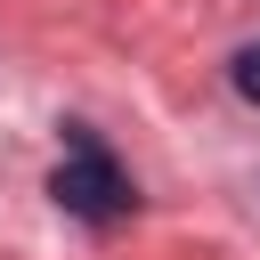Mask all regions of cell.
Returning <instances> with one entry per match:
<instances>
[{
    "mask_svg": "<svg viewBox=\"0 0 260 260\" xmlns=\"http://www.w3.org/2000/svg\"><path fill=\"white\" fill-rule=\"evenodd\" d=\"M49 195H57V211H73V219H122L130 203H138V187L122 179V162L89 138V130H73V154L57 162V179H49Z\"/></svg>",
    "mask_w": 260,
    "mask_h": 260,
    "instance_id": "6da1fadb",
    "label": "cell"
},
{
    "mask_svg": "<svg viewBox=\"0 0 260 260\" xmlns=\"http://www.w3.org/2000/svg\"><path fill=\"white\" fill-rule=\"evenodd\" d=\"M228 73H236V98H244V106H260V41H252V49H236V65H228Z\"/></svg>",
    "mask_w": 260,
    "mask_h": 260,
    "instance_id": "7a4b0ae2",
    "label": "cell"
}]
</instances>
